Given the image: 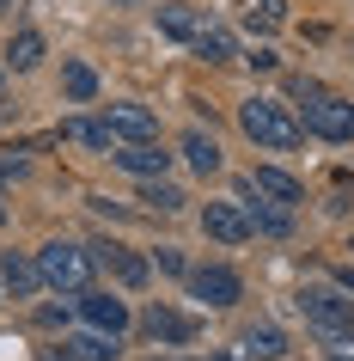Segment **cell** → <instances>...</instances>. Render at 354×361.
I'll list each match as a JSON object with an SVG mask.
<instances>
[{"instance_id":"f1b7e54d","label":"cell","mask_w":354,"mask_h":361,"mask_svg":"<svg viewBox=\"0 0 354 361\" xmlns=\"http://www.w3.org/2000/svg\"><path fill=\"white\" fill-rule=\"evenodd\" d=\"M13 6H19V0H0V13H13Z\"/></svg>"},{"instance_id":"ba28073f","label":"cell","mask_w":354,"mask_h":361,"mask_svg":"<svg viewBox=\"0 0 354 361\" xmlns=\"http://www.w3.org/2000/svg\"><path fill=\"white\" fill-rule=\"evenodd\" d=\"M80 319H86V331L122 337V331H129V306L116 300V294H98V288H86V294H80Z\"/></svg>"},{"instance_id":"ffe728a7","label":"cell","mask_w":354,"mask_h":361,"mask_svg":"<svg viewBox=\"0 0 354 361\" xmlns=\"http://www.w3.org/2000/svg\"><path fill=\"white\" fill-rule=\"evenodd\" d=\"M61 92L74 98V104H92L98 98V74L86 68V61H68V68H61Z\"/></svg>"},{"instance_id":"7402d4cb","label":"cell","mask_w":354,"mask_h":361,"mask_svg":"<svg viewBox=\"0 0 354 361\" xmlns=\"http://www.w3.org/2000/svg\"><path fill=\"white\" fill-rule=\"evenodd\" d=\"M37 61H43V37H37V31H19V37L6 43V68H19V74H25V68H37Z\"/></svg>"},{"instance_id":"8992f818","label":"cell","mask_w":354,"mask_h":361,"mask_svg":"<svg viewBox=\"0 0 354 361\" xmlns=\"http://www.w3.org/2000/svg\"><path fill=\"white\" fill-rule=\"evenodd\" d=\"M189 294L208 306H239L244 282H239V269H226V264H202V269H189Z\"/></svg>"},{"instance_id":"4316f807","label":"cell","mask_w":354,"mask_h":361,"mask_svg":"<svg viewBox=\"0 0 354 361\" xmlns=\"http://www.w3.org/2000/svg\"><path fill=\"white\" fill-rule=\"evenodd\" d=\"M342 294H354V269H342Z\"/></svg>"},{"instance_id":"4dcf8cb0","label":"cell","mask_w":354,"mask_h":361,"mask_svg":"<svg viewBox=\"0 0 354 361\" xmlns=\"http://www.w3.org/2000/svg\"><path fill=\"white\" fill-rule=\"evenodd\" d=\"M0 221H6V202H0Z\"/></svg>"},{"instance_id":"30bf717a","label":"cell","mask_w":354,"mask_h":361,"mask_svg":"<svg viewBox=\"0 0 354 361\" xmlns=\"http://www.w3.org/2000/svg\"><path fill=\"white\" fill-rule=\"evenodd\" d=\"M0 288H6L13 300H31V294L43 288L37 257H25V251H0Z\"/></svg>"},{"instance_id":"603a6c76","label":"cell","mask_w":354,"mask_h":361,"mask_svg":"<svg viewBox=\"0 0 354 361\" xmlns=\"http://www.w3.org/2000/svg\"><path fill=\"white\" fill-rule=\"evenodd\" d=\"M141 202H147V209H159V214H177V209L189 202V196L177 190V184H165V178H153L147 190H141Z\"/></svg>"},{"instance_id":"44dd1931","label":"cell","mask_w":354,"mask_h":361,"mask_svg":"<svg viewBox=\"0 0 354 361\" xmlns=\"http://www.w3.org/2000/svg\"><path fill=\"white\" fill-rule=\"evenodd\" d=\"M196 56H202V61H239V43H232L226 25H208L202 37H196Z\"/></svg>"},{"instance_id":"cb8c5ba5","label":"cell","mask_w":354,"mask_h":361,"mask_svg":"<svg viewBox=\"0 0 354 361\" xmlns=\"http://www.w3.org/2000/svg\"><path fill=\"white\" fill-rule=\"evenodd\" d=\"M281 19H287V0H251V25H263V31H275Z\"/></svg>"},{"instance_id":"52a82bcc","label":"cell","mask_w":354,"mask_h":361,"mask_svg":"<svg viewBox=\"0 0 354 361\" xmlns=\"http://www.w3.org/2000/svg\"><path fill=\"white\" fill-rule=\"evenodd\" d=\"M202 233L214 239V245H244V239H251L244 202H202Z\"/></svg>"},{"instance_id":"83f0119b","label":"cell","mask_w":354,"mask_h":361,"mask_svg":"<svg viewBox=\"0 0 354 361\" xmlns=\"http://www.w3.org/2000/svg\"><path fill=\"white\" fill-rule=\"evenodd\" d=\"M330 361H354V349H330Z\"/></svg>"},{"instance_id":"484cf974","label":"cell","mask_w":354,"mask_h":361,"mask_svg":"<svg viewBox=\"0 0 354 361\" xmlns=\"http://www.w3.org/2000/svg\"><path fill=\"white\" fill-rule=\"evenodd\" d=\"M6 178H25V159H19V153H13V159H0V184H6Z\"/></svg>"},{"instance_id":"9c48e42d","label":"cell","mask_w":354,"mask_h":361,"mask_svg":"<svg viewBox=\"0 0 354 361\" xmlns=\"http://www.w3.org/2000/svg\"><path fill=\"white\" fill-rule=\"evenodd\" d=\"M244 190H251V196H263V202H275V209H299V202H305L299 178H287L281 166H257L251 178H244Z\"/></svg>"},{"instance_id":"7a4b0ae2","label":"cell","mask_w":354,"mask_h":361,"mask_svg":"<svg viewBox=\"0 0 354 361\" xmlns=\"http://www.w3.org/2000/svg\"><path fill=\"white\" fill-rule=\"evenodd\" d=\"M293 92H299V111H305L299 129L324 135V141H354V104L348 98L324 92V86H312V80H293Z\"/></svg>"},{"instance_id":"277c9868","label":"cell","mask_w":354,"mask_h":361,"mask_svg":"<svg viewBox=\"0 0 354 361\" xmlns=\"http://www.w3.org/2000/svg\"><path fill=\"white\" fill-rule=\"evenodd\" d=\"M299 312H305V324L312 331H324L330 343H342V337H354V300L342 294V288H299Z\"/></svg>"},{"instance_id":"8fae6325","label":"cell","mask_w":354,"mask_h":361,"mask_svg":"<svg viewBox=\"0 0 354 361\" xmlns=\"http://www.w3.org/2000/svg\"><path fill=\"white\" fill-rule=\"evenodd\" d=\"M141 331H147L153 343H196V319H189V312H177V306H147Z\"/></svg>"},{"instance_id":"d4e9b609","label":"cell","mask_w":354,"mask_h":361,"mask_svg":"<svg viewBox=\"0 0 354 361\" xmlns=\"http://www.w3.org/2000/svg\"><path fill=\"white\" fill-rule=\"evenodd\" d=\"M159 269H171V276L184 269V257H177V245H159Z\"/></svg>"},{"instance_id":"6da1fadb","label":"cell","mask_w":354,"mask_h":361,"mask_svg":"<svg viewBox=\"0 0 354 361\" xmlns=\"http://www.w3.org/2000/svg\"><path fill=\"white\" fill-rule=\"evenodd\" d=\"M239 129L257 141V147L269 153H293L299 147V116H287V104H275V98H244L239 104Z\"/></svg>"},{"instance_id":"4fadbf2b","label":"cell","mask_w":354,"mask_h":361,"mask_svg":"<svg viewBox=\"0 0 354 361\" xmlns=\"http://www.w3.org/2000/svg\"><path fill=\"white\" fill-rule=\"evenodd\" d=\"M122 349H116V337H104V331H74V337H61V349L49 361H116Z\"/></svg>"},{"instance_id":"5bb4252c","label":"cell","mask_w":354,"mask_h":361,"mask_svg":"<svg viewBox=\"0 0 354 361\" xmlns=\"http://www.w3.org/2000/svg\"><path fill=\"white\" fill-rule=\"evenodd\" d=\"M208 13H196V6H159V31H165V37H177V43H196L208 31Z\"/></svg>"},{"instance_id":"9a60e30c","label":"cell","mask_w":354,"mask_h":361,"mask_svg":"<svg viewBox=\"0 0 354 361\" xmlns=\"http://www.w3.org/2000/svg\"><path fill=\"white\" fill-rule=\"evenodd\" d=\"M244 214H251V233H269V239H287V233H293V209H275V202H263V196H251Z\"/></svg>"},{"instance_id":"7c38bea8","label":"cell","mask_w":354,"mask_h":361,"mask_svg":"<svg viewBox=\"0 0 354 361\" xmlns=\"http://www.w3.org/2000/svg\"><path fill=\"white\" fill-rule=\"evenodd\" d=\"M92 257L110 269L122 288H147V276H153V264H147V257H134L129 245H92Z\"/></svg>"},{"instance_id":"ac0fdd59","label":"cell","mask_w":354,"mask_h":361,"mask_svg":"<svg viewBox=\"0 0 354 361\" xmlns=\"http://www.w3.org/2000/svg\"><path fill=\"white\" fill-rule=\"evenodd\" d=\"M68 135H74V141H86V147H98V153H110V159H116V147H122V141L110 135V123H98V116H74V123H68Z\"/></svg>"},{"instance_id":"f546056e","label":"cell","mask_w":354,"mask_h":361,"mask_svg":"<svg viewBox=\"0 0 354 361\" xmlns=\"http://www.w3.org/2000/svg\"><path fill=\"white\" fill-rule=\"evenodd\" d=\"M159 361H184V355H159Z\"/></svg>"},{"instance_id":"3957f363","label":"cell","mask_w":354,"mask_h":361,"mask_svg":"<svg viewBox=\"0 0 354 361\" xmlns=\"http://www.w3.org/2000/svg\"><path fill=\"white\" fill-rule=\"evenodd\" d=\"M92 245H74V239H49L37 251V269H43V288H61V294H86L92 282Z\"/></svg>"},{"instance_id":"2e32d148","label":"cell","mask_w":354,"mask_h":361,"mask_svg":"<svg viewBox=\"0 0 354 361\" xmlns=\"http://www.w3.org/2000/svg\"><path fill=\"white\" fill-rule=\"evenodd\" d=\"M116 166L122 171H134V178H165V166H171V153H159V141L153 147H116Z\"/></svg>"},{"instance_id":"d6986e66","label":"cell","mask_w":354,"mask_h":361,"mask_svg":"<svg viewBox=\"0 0 354 361\" xmlns=\"http://www.w3.org/2000/svg\"><path fill=\"white\" fill-rule=\"evenodd\" d=\"M184 159L208 178V171H220V141H214V135H202V129H189V135H184Z\"/></svg>"},{"instance_id":"5b68a950","label":"cell","mask_w":354,"mask_h":361,"mask_svg":"<svg viewBox=\"0 0 354 361\" xmlns=\"http://www.w3.org/2000/svg\"><path fill=\"white\" fill-rule=\"evenodd\" d=\"M110 135L122 141V147H153L159 141V116L147 111V104H110Z\"/></svg>"},{"instance_id":"e0dca14e","label":"cell","mask_w":354,"mask_h":361,"mask_svg":"<svg viewBox=\"0 0 354 361\" xmlns=\"http://www.w3.org/2000/svg\"><path fill=\"white\" fill-rule=\"evenodd\" d=\"M244 355L251 361H275V355H287V337H281L275 324H251V331H244Z\"/></svg>"}]
</instances>
